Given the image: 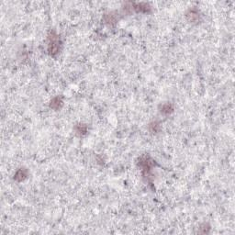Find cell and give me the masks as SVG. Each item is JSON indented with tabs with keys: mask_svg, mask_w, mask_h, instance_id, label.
Segmentation results:
<instances>
[{
	"mask_svg": "<svg viewBox=\"0 0 235 235\" xmlns=\"http://www.w3.org/2000/svg\"><path fill=\"white\" fill-rule=\"evenodd\" d=\"M77 132L80 133V134H85V133L86 132V127L84 126V125H79V126H78Z\"/></svg>",
	"mask_w": 235,
	"mask_h": 235,
	"instance_id": "obj_7",
	"label": "cell"
},
{
	"mask_svg": "<svg viewBox=\"0 0 235 235\" xmlns=\"http://www.w3.org/2000/svg\"><path fill=\"white\" fill-rule=\"evenodd\" d=\"M159 128H160V126L157 122H153L150 125V130L152 132H157L159 130Z\"/></svg>",
	"mask_w": 235,
	"mask_h": 235,
	"instance_id": "obj_6",
	"label": "cell"
},
{
	"mask_svg": "<svg viewBox=\"0 0 235 235\" xmlns=\"http://www.w3.org/2000/svg\"><path fill=\"white\" fill-rule=\"evenodd\" d=\"M62 106H63V101L60 97H54L51 102V107L54 109H59Z\"/></svg>",
	"mask_w": 235,
	"mask_h": 235,
	"instance_id": "obj_4",
	"label": "cell"
},
{
	"mask_svg": "<svg viewBox=\"0 0 235 235\" xmlns=\"http://www.w3.org/2000/svg\"><path fill=\"white\" fill-rule=\"evenodd\" d=\"M187 17L188 18V19L192 22L194 21H197L199 19V11L197 9H195V8H192L188 11V13L187 14Z\"/></svg>",
	"mask_w": 235,
	"mask_h": 235,
	"instance_id": "obj_2",
	"label": "cell"
},
{
	"mask_svg": "<svg viewBox=\"0 0 235 235\" xmlns=\"http://www.w3.org/2000/svg\"><path fill=\"white\" fill-rule=\"evenodd\" d=\"M172 111H173V106L169 103H165L161 107V112L164 114H170Z\"/></svg>",
	"mask_w": 235,
	"mask_h": 235,
	"instance_id": "obj_5",
	"label": "cell"
},
{
	"mask_svg": "<svg viewBox=\"0 0 235 235\" xmlns=\"http://www.w3.org/2000/svg\"><path fill=\"white\" fill-rule=\"evenodd\" d=\"M61 47V41L59 36L56 35L54 32H52L49 35V44H48V51L51 55H55L59 53Z\"/></svg>",
	"mask_w": 235,
	"mask_h": 235,
	"instance_id": "obj_1",
	"label": "cell"
},
{
	"mask_svg": "<svg viewBox=\"0 0 235 235\" xmlns=\"http://www.w3.org/2000/svg\"><path fill=\"white\" fill-rule=\"evenodd\" d=\"M27 177V171L25 169H20L15 175V179L18 181H22Z\"/></svg>",
	"mask_w": 235,
	"mask_h": 235,
	"instance_id": "obj_3",
	"label": "cell"
}]
</instances>
